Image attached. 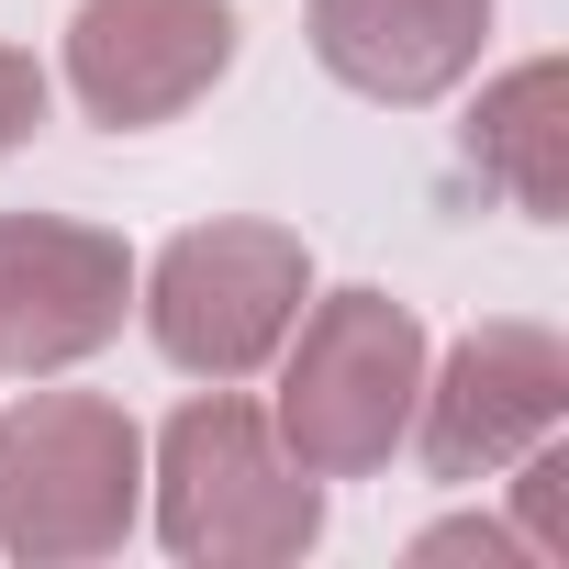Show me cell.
Here are the masks:
<instances>
[{"instance_id":"1","label":"cell","mask_w":569,"mask_h":569,"mask_svg":"<svg viewBox=\"0 0 569 569\" xmlns=\"http://www.w3.org/2000/svg\"><path fill=\"white\" fill-rule=\"evenodd\" d=\"M157 536L179 558H212V569H268V558H302L325 536L313 469L279 447V425L234 380H212V402H190L157 436Z\"/></svg>"},{"instance_id":"2","label":"cell","mask_w":569,"mask_h":569,"mask_svg":"<svg viewBox=\"0 0 569 569\" xmlns=\"http://www.w3.org/2000/svg\"><path fill=\"white\" fill-rule=\"evenodd\" d=\"M291 380H279V447L313 480H369L391 469V447L413 436V391H425V325L391 291H336L313 313H291Z\"/></svg>"},{"instance_id":"3","label":"cell","mask_w":569,"mask_h":569,"mask_svg":"<svg viewBox=\"0 0 569 569\" xmlns=\"http://www.w3.org/2000/svg\"><path fill=\"white\" fill-rule=\"evenodd\" d=\"M146 436L101 391H34L0 413V547L12 558H101L134 525Z\"/></svg>"},{"instance_id":"4","label":"cell","mask_w":569,"mask_h":569,"mask_svg":"<svg viewBox=\"0 0 569 569\" xmlns=\"http://www.w3.org/2000/svg\"><path fill=\"white\" fill-rule=\"evenodd\" d=\"M313 291V257L291 223H190L157 268H146V325L168 347V369L190 380H246L279 358Z\"/></svg>"},{"instance_id":"5","label":"cell","mask_w":569,"mask_h":569,"mask_svg":"<svg viewBox=\"0 0 569 569\" xmlns=\"http://www.w3.org/2000/svg\"><path fill=\"white\" fill-rule=\"evenodd\" d=\"M569 413V347L547 325H469L447 369L413 391V447L436 480H491Z\"/></svg>"},{"instance_id":"6","label":"cell","mask_w":569,"mask_h":569,"mask_svg":"<svg viewBox=\"0 0 569 569\" xmlns=\"http://www.w3.org/2000/svg\"><path fill=\"white\" fill-rule=\"evenodd\" d=\"M223 68H234V0H79L68 23V90L112 134L179 123Z\"/></svg>"},{"instance_id":"7","label":"cell","mask_w":569,"mask_h":569,"mask_svg":"<svg viewBox=\"0 0 569 569\" xmlns=\"http://www.w3.org/2000/svg\"><path fill=\"white\" fill-rule=\"evenodd\" d=\"M134 257L101 223L68 212H0V369H68L101 336H123Z\"/></svg>"},{"instance_id":"8","label":"cell","mask_w":569,"mask_h":569,"mask_svg":"<svg viewBox=\"0 0 569 569\" xmlns=\"http://www.w3.org/2000/svg\"><path fill=\"white\" fill-rule=\"evenodd\" d=\"M491 0H313V57L358 90V101H447L480 68Z\"/></svg>"},{"instance_id":"9","label":"cell","mask_w":569,"mask_h":569,"mask_svg":"<svg viewBox=\"0 0 569 569\" xmlns=\"http://www.w3.org/2000/svg\"><path fill=\"white\" fill-rule=\"evenodd\" d=\"M469 168H480L513 212H536V223L569 212V68H558V57H525L513 79L480 90V112H469Z\"/></svg>"},{"instance_id":"10","label":"cell","mask_w":569,"mask_h":569,"mask_svg":"<svg viewBox=\"0 0 569 569\" xmlns=\"http://www.w3.org/2000/svg\"><path fill=\"white\" fill-rule=\"evenodd\" d=\"M513 513H525V558L569 569V458H558L547 436L525 447V480H513Z\"/></svg>"},{"instance_id":"11","label":"cell","mask_w":569,"mask_h":569,"mask_svg":"<svg viewBox=\"0 0 569 569\" xmlns=\"http://www.w3.org/2000/svg\"><path fill=\"white\" fill-rule=\"evenodd\" d=\"M34 123H46V68H34L23 46H0V157H12Z\"/></svg>"},{"instance_id":"12","label":"cell","mask_w":569,"mask_h":569,"mask_svg":"<svg viewBox=\"0 0 569 569\" xmlns=\"http://www.w3.org/2000/svg\"><path fill=\"white\" fill-rule=\"evenodd\" d=\"M413 558H525V536L513 525H436Z\"/></svg>"}]
</instances>
